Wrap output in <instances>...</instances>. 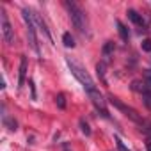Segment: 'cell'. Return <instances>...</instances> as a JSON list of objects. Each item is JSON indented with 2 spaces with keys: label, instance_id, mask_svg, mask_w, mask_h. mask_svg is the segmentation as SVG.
Here are the masks:
<instances>
[{
  "label": "cell",
  "instance_id": "6da1fadb",
  "mask_svg": "<svg viewBox=\"0 0 151 151\" xmlns=\"http://www.w3.org/2000/svg\"><path fill=\"white\" fill-rule=\"evenodd\" d=\"M64 6H66V9H68V13H69V18H71L73 27L77 29L80 34H86V32H87V18H86L84 9H82L77 2H71V0H66Z\"/></svg>",
  "mask_w": 151,
  "mask_h": 151
},
{
  "label": "cell",
  "instance_id": "7a4b0ae2",
  "mask_svg": "<svg viewBox=\"0 0 151 151\" xmlns=\"http://www.w3.org/2000/svg\"><path fill=\"white\" fill-rule=\"evenodd\" d=\"M66 64H68V68L71 69V73L75 75V78H77L82 86H84V89L87 91V93H91V91H94V89H98L96 87V84H94V80L89 77V73L77 62V60H73L71 57H66Z\"/></svg>",
  "mask_w": 151,
  "mask_h": 151
},
{
  "label": "cell",
  "instance_id": "3957f363",
  "mask_svg": "<svg viewBox=\"0 0 151 151\" xmlns=\"http://www.w3.org/2000/svg\"><path fill=\"white\" fill-rule=\"evenodd\" d=\"M22 16H23V22H25V27H27V37H29V43L32 46V50L41 55V50H39V45H37V37H36V23H34V18H32V11L30 9H23L22 11Z\"/></svg>",
  "mask_w": 151,
  "mask_h": 151
},
{
  "label": "cell",
  "instance_id": "277c9868",
  "mask_svg": "<svg viewBox=\"0 0 151 151\" xmlns=\"http://www.w3.org/2000/svg\"><path fill=\"white\" fill-rule=\"evenodd\" d=\"M109 101H110L117 110H121L128 119H132L133 123H137V124H140V126H144V124H146V121L142 119V116H139V112H137L135 109L128 107V105H126V103H123L119 98H116V96H109Z\"/></svg>",
  "mask_w": 151,
  "mask_h": 151
},
{
  "label": "cell",
  "instance_id": "5b68a950",
  "mask_svg": "<svg viewBox=\"0 0 151 151\" xmlns=\"http://www.w3.org/2000/svg\"><path fill=\"white\" fill-rule=\"evenodd\" d=\"M0 29H2V39L7 45H14V30L11 27V22L7 18L6 9H0Z\"/></svg>",
  "mask_w": 151,
  "mask_h": 151
},
{
  "label": "cell",
  "instance_id": "8992f818",
  "mask_svg": "<svg viewBox=\"0 0 151 151\" xmlns=\"http://www.w3.org/2000/svg\"><path fill=\"white\" fill-rule=\"evenodd\" d=\"M87 94H89V98H91L94 109H96L105 119H110V114H109V110H107V101H105V98L101 96V93H100L98 89H94V91H91V93H87Z\"/></svg>",
  "mask_w": 151,
  "mask_h": 151
},
{
  "label": "cell",
  "instance_id": "52a82bcc",
  "mask_svg": "<svg viewBox=\"0 0 151 151\" xmlns=\"http://www.w3.org/2000/svg\"><path fill=\"white\" fill-rule=\"evenodd\" d=\"M32 18H34V23H36V27L39 29V32H43V36L50 41V43H53V37H52V32H50V29L46 27V23H45V20L37 14V13H32Z\"/></svg>",
  "mask_w": 151,
  "mask_h": 151
},
{
  "label": "cell",
  "instance_id": "ba28073f",
  "mask_svg": "<svg viewBox=\"0 0 151 151\" xmlns=\"http://www.w3.org/2000/svg\"><path fill=\"white\" fill-rule=\"evenodd\" d=\"M27 69H29V62H27V57L22 55L20 59V69H18V89L23 87L25 84V78H27Z\"/></svg>",
  "mask_w": 151,
  "mask_h": 151
},
{
  "label": "cell",
  "instance_id": "9c48e42d",
  "mask_svg": "<svg viewBox=\"0 0 151 151\" xmlns=\"http://www.w3.org/2000/svg\"><path fill=\"white\" fill-rule=\"evenodd\" d=\"M128 18L137 25V27H144L146 25V22H144V18H142V14H139L135 9H128Z\"/></svg>",
  "mask_w": 151,
  "mask_h": 151
},
{
  "label": "cell",
  "instance_id": "30bf717a",
  "mask_svg": "<svg viewBox=\"0 0 151 151\" xmlns=\"http://www.w3.org/2000/svg\"><path fill=\"white\" fill-rule=\"evenodd\" d=\"M114 50H116V46H114V43H112V41H107V43L103 45V48H101V55L105 57V62H109V60H110V55L114 53Z\"/></svg>",
  "mask_w": 151,
  "mask_h": 151
},
{
  "label": "cell",
  "instance_id": "8fae6325",
  "mask_svg": "<svg viewBox=\"0 0 151 151\" xmlns=\"http://www.w3.org/2000/svg\"><path fill=\"white\" fill-rule=\"evenodd\" d=\"M116 25H117V32H119L121 39H123V41H128V39H130V30L126 29V25H124L123 22H119V20L116 22Z\"/></svg>",
  "mask_w": 151,
  "mask_h": 151
},
{
  "label": "cell",
  "instance_id": "7c38bea8",
  "mask_svg": "<svg viewBox=\"0 0 151 151\" xmlns=\"http://www.w3.org/2000/svg\"><path fill=\"white\" fill-rule=\"evenodd\" d=\"M62 45L66 48H75V37L71 36V32H64L62 34Z\"/></svg>",
  "mask_w": 151,
  "mask_h": 151
},
{
  "label": "cell",
  "instance_id": "4fadbf2b",
  "mask_svg": "<svg viewBox=\"0 0 151 151\" xmlns=\"http://www.w3.org/2000/svg\"><path fill=\"white\" fill-rule=\"evenodd\" d=\"M96 73H98L100 80L103 82V86H107V78H105V62H98V64H96Z\"/></svg>",
  "mask_w": 151,
  "mask_h": 151
},
{
  "label": "cell",
  "instance_id": "5bb4252c",
  "mask_svg": "<svg viewBox=\"0 0 151 151\" xmlns=\"http://www.w3.org/2000/svg\"><path fill=\"white\" fill-rule=\"evenodd\" d=\"M78 123H80V130H82V133H84L86 137H89V135L93 133V132H91V128H89V123H87V121H86L84 117H82V119H80Z\"/></svg>",
  "mask_w": 151,
  "mask_h": 151
},
{
  "label": "cell",
  "instance_id": "9a60e30c",
  "mask_svg": "<svg viewBox=\"0 0 151 151\" xmlns=\"http://www.w3.org/2000/svg\"><path fill=\"white\" fill-rule=\"evenodd\" d=\"M4 124L11 130V132H14L16 128H18V123L14 121V119H11V117H7V116H4Z\"/></svg>",
  "mask_w": 151,
  "mask_h": 151
},
{
  "label": "cell",
  "instance_id": "2e32d148",
  "mask_svg": "<svg viewBox=\"0 0 151 151\" xmlns=\"http://www.w3.org/2000/svg\"><path fill=\"white\" fill-rule=\"evenodd\" d=\"M142 100H144V105L151 110V87H149V89H146V91L142 93Z\"/></svg>",
  "mask_w": 151,
  "mask_h": 151
},
{
  "label": "cell",
  "instance_id": "e0dca14e",
  "mask_svg": "<svg viewBox=\"0 0 151 151\" xmlns=\"http://www.w3.org/2000/svg\"><path fill=\"white\" fill-rule=\"evenodd\" d=\"M55 103H57L59 109H66V96H64L62 93H59V94L55 96Z\"/></svg>",
  "mask_w": 151,
  "mask_h": 151
},
{
  "label": "cell",
  "instance_id": "ac0fdd59",
  "mask_svg": "<svg viewBox=\"0 0 151 151\" xmlns=\"http://www.w3.org/2000/svg\"><path fill=\"white\" fill-rule=\"evenodd\" d=\"M114 140H116V146H117V149H119V151H130V149L124 146V142L119 139V135H114Z\"/></svg>",
  "mask_w": 151,
  "mask_h": 151
},
{
  "label": "cell",
  "instance_id": "d6986e66",
  "mask_svg": "<svg viewBox=\"0 0 151 151\" xmlns=\"http://www.w3.org/2000/svg\"><path fill=\"white\" fill-rule=\"evenodd\" d=\"M142 50L144 52H151V39H144L142 41Z\"/></svg>",
  "mask_w": 151,
  "mask_h": 151
},
{
  "label": "cell",
  "instance_id": "ffe728a7",
  "mask_svg": "<svg viewBox=\"0 0 151 151\" xmlns=\"http://www.w3.org/2000/svg\"><path fill=\"white\" fill-rule=\"evenodd\" d=\"M146 84L151 87V73H147V77H146Z\"/></svg>",
  "mask_w": 151,
  "mask_h": 151
},
{
  "label": "cell",
  "instance_id": "44dd1931",
  "mask_svg": "<svg viewBox=\"0 0 151 151\" xmlns=\"http://www.w3.org/2000/svg\"><path fill=\"white\" fill-rule=\"evenodd\" d=\"M62 151H71V149H69V146H68V144H64V146H62Z\"/></svg>",
  "mask_w": 151,
  "mask_h": 151
},
{
  "label": "cell",
  "instance_id": "7402d4cb",
  "mask_svg": "<svg viewBox=\"0 0 151 151\" xmlns=\"http://www.w3.org/2000/svg\"><path fill=\"white\" fill-rule=\"evenodd\" d=\"M147 151H151V142H147Z\"/></svg>",
  "mask_w": 151,
  "mask_h": 151
}]
</instances>
